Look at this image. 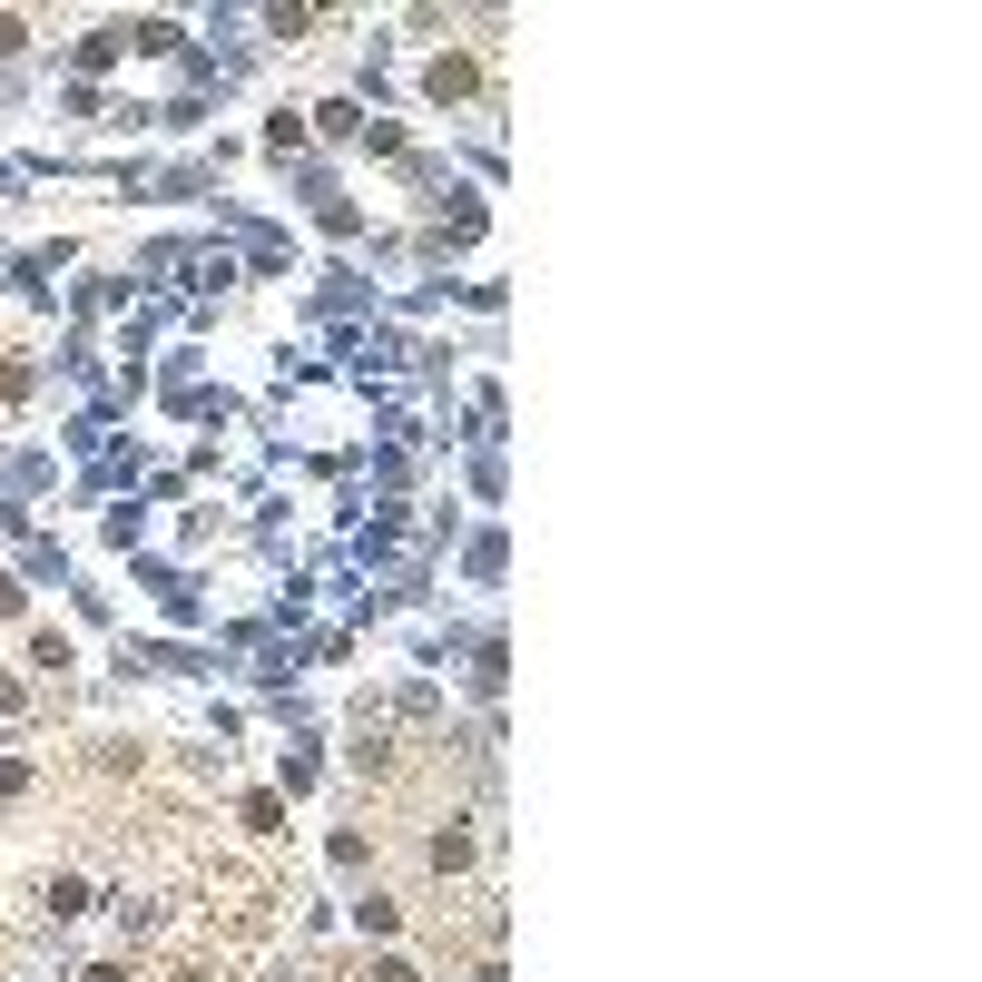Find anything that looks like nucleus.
I'll use <instances>...</instances> for the list:
<instances>
[{
  "mask_svg": "<svg viewBox=\"0 0 982 982\" xmlns=\"http://www.w3.org/2000/svg\"><path fill=\"white\" fill-rule=\"evenodd\" d=\"M422 89H432V99H462V89H472V60H432V79H422Z\"/></svg>",
  "mask_w": 982,
  "mask_h": 982,
  "instance_id": "f257e3e1",
  "label": "nucleus"
},
{
  "mask_svg": "<svg viewBox=\"0 0 982 982\" xmlns=\"http://www.w3.org/2000/svg\"><path fill=\"white\" fill-rule=\"evenodd\" d=\"M432 865H442V874H462V865H472V836H462V826H442V836H432Z\"/></svg>",
  "mask_w": 982,
  "mask_h": 982,
  "instance_id": "f03ea898",
  "label": "nucleus"
},
{
  "mask_svg": "<svg viewBox=\"0 0 982 982\" xmlns=\"http://www.w3.org/2000/svg\"><path fill=\"white\" fill-rule=\"evenodd\" d=\"M50 913H60V923H70V913H89V884H79V874H50Z\"/></svg>",
  "mask_w": 982,
  "mask_h": 982,
  "instance_id": "7ed1b4c3",
  "label": "nucleus"
},
{
  "mask_svg": "<svg viewBox=\"0 0 982 982\" xmlns=\"http://www.w3.org/2000/svg\"><path fill=\"white\" fill-rule=\"evenodd\" d=\"M354 923H364V933H393L403 913H393V894H364V904H354Z\"/></svg>",
  "mask_w": 982,
  "mask_h": 982,
  "instance_id": "20e7f679",
  "label": "nucleus"
},
{
  "mask_svg": "<svg viewBox=\"0 0 982 982\" xmlns=\"http://www.w3.org/2000/svg\"><path fill=\"white\" fill-rule=\"evenodd\" d=\"M374 982H422V973H413V963H374Z\"/></svg>",
  "mask_w": 982,
  "mask_h": 982,
  "instance_id": "39448f33",
  "label": "nucleus"
}]
</instances>
